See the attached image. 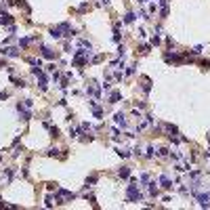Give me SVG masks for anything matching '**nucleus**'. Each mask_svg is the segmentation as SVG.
Wrapping results in <instances>:
<instances>
[{
    "label": "nucleus",
    "instance_id": "nucleus-1",
    "mask_svg": "<svg viewBox=\"0 0 210 210\" xmlns=\"http://www.w3.org/2000/svg\"><path fill=\"white\" fill-rule=\"evenodd\" d=\"M141 197H143V193L139 191V187H137V181H130V185H128V189H126V200L128 202H141Z\"/></svg>",
    "mask_w": 210,
    "mask_h": 210
},
{
    "label": "nucleus",
    "instance_id": "nucleus-2",
    "mask_svg": "<svg viewBox=\"0 0 210 210\" xmlns=\"http://www.w3.org/2000/svg\"><path fill=\"white\" fill-rule=\"evenodd\" d=\"M74 197H76V193H72V191H65V189H59V191H57V197H55V200H57V204H63V200H69V202H72Z\"/></svg>",
    "mask_w": 210,
    "mask_h": 210
},
{
    "label": "nucleus",
    "instance_id": "nucleus-3",
    "mask_svg": "<svg viewBox=\"0 0 210 210\" xmlns=\"http://www.w3.org/2000/svg\"><path fill=\"white\" fill-rule=\"evenodd\" d=\"M17 111H19V116H21V120H25V122H28L30 118H32V111H30V107H25L23 103H19V105H17Z\"/></svg>",
    "mask_w": 210,
    "mask_h": 210
},
{
    "label": "nucleus",
    "instance_id": "nucleus-4",
    "mask_svg": "<svg viewBox=\"0 0 210 210\" xmlns=\"http://www.w3.org/2000/svg\"><path fill=\"white\" fill-rule=\"evenodd\" d=\"M0 53H2V55H7V57H19V48H15V46H4V44H2Z\"/></svg>",
    "mask_w": 210,
    "mask_h": 210
},
{
    "label": "nucleus",
    "instance_id": "nucleus-5",
    "mask_svg": "<svg viewBox=\"0 0 210 210\" xmlns=\"http://www.w3.org/2000/svg\"><path fill=\"white\" fill-rule=\"evenodd\" d=\"M197 202H200L202 208H210V191L208 193H200V196H197Z\"/></svg>",
    "mask_w": 210,
    "mask_h": 210
},
{
    "label": "nucleus",
    "instance_id": "nucleus-6",
    "mask_svg": "<svg viewBox=\"0 0 210 210\" xmlns=\"http://www.w3.org/2000/svg\"><path fill=\"white\" fill-rule=\"evenodd\" d=\"M42 57H46V59H57V53L55 51H51V48H48V46H42Z\"/></svg>",
    "mask_w": 210,
    "mask_h": 210
},
{
    "label": "nucleus",
    "instance_id": "nucleus-7",
    "mask_svg": "<svg viewBox=\"0 0 210 210\" xmlns=\"http://www.w3.org/2000/svg\"><path fill=\"white\" fill-rule=\"evenodd\" d=\"M36 40H38V36H32V38H21V40H19V46L25 48V46H30V42H36Z\"/></svg>",
    "mask_w": 210,
    "mask_h": 210
},
{
    "label": "nucleus",
    "instance_id": "nucleus-8",
    "mask_svg": "<svg viewBox=\"0 0 210 210\" xmlns=\"http://www.w3.org/2000/svg\"><path fill=\"white\" fill-rule=\"evenodd\" d=\"M114 120H116V124H118V126H126V116H124V114H116V116H114Z\"/></svg>",
    "mask_w": 210,
    "mask_h": 210
},
{
    "label": "nucleus",
    "instance_id": "nucleus-9",
    "mask_svg": "<svg viewBox=\"0 0 210 210\" xmlns=\"http://www.w3.org/2000/svg\"><path fill=\"white\" fill-rule=\"evenodd\" d=\"M120 99H122V93H120V90H114V93L109 95V103H118Z\"/></svg>",
    "mask_w": 210,
    "mask_h": 210
},
{
    "label": "nucleus",
    "instance_id": "nucleus-10",
    "mask_svg": "<svg viewBox=\"0 0 210 210\" xmlns=\"http://www.w3.org/2000/svg\"><path fill=\"white\" fill-rule=\"evenodd\" d=\"M86 93H88V95H93V97H99V88L95 86V82H90V84H88V88H86Z\"/></svg>",
    "mask_w": 210,
    "mask_h": 210
},
{
    "label": "nucleus",
    "instance_id": "nucleus-11",
    "mask_svg": "<svg viewBox=\"0 0 210 210\" xmlns=\"http://www.w3.org/2000/svg\"><path fill=\"white\" fill-rule=\"evenodd\" d=\"M160 183H162V187H164V189H170V187H172V183H170V179H168L166 174L160 176Z\"/></svg>",
    "mask_w": 210,
    "mask_h": 210
},
{
    "label": "nucleus",
    "instance_id": "nucleus-12",
    "mask_svg": "<svg viewBox=\"0 0 210 210\" xmlns=\"http://www.w3.org/2000/svg\"><path fill=\"white\" fill-rule=\"evenodd\" d=\"M118 174H120L122 179H128V176H130V168H128V166H122V168L118 170Z\"/></svg>",
    "mask_w": 210,
    "mask_h": 210
},
{
    "label": "nucleus",
    "instance_id": "nucleus-13",
    "mask_svg": "<svg viewBox=\"0 0 210 210\" xmlns=\"http://www.w3.org/2000/svg\"><path fill=\"white\" fill-rule=\"evenodd\" d=\"M149 90H151V80L143 78V93H149Z\"/></svg>",
    "mask_w": 210,
    "mask_h": 210
},
{
    "label": "nucleus",
    "instance_id": "nucleus-14",
    "mask_svg": "<svg viewBox=\"0 0 210 210\" xmlns=\"http://www.w3.org/2000/svg\"><path fill=\"white\" fill-rule=\"evenodd\" d=\"M134 19H137V15H134V13H126L124 15V23H132Z\"/></svg>",
    "mask_w": 210,
    "mask_h": 210
},
{
    "label": "nucleus",
    "instance_id": "nucleus-15",
    "mask_svg": "<svg viewBox=\"0 0 210 210\" xmlns=\"http://www.w3.org/2000/svg\"><path fill=\"white\" fill-rule=\"evenodd\" d=\"M149 196H158V187H155V183H149Z\"/></svg>",
    "mask_w": 210,
    "mask_h": 210
},
{
    "label": "nucleus",
    "instance_id": "nucleus-16",
    "mask_svg": "<svg viewBox=\"0 0 210 210\" xmlns=\"http://www.w3.org/2000/svg\"><path fill=\"white\" fill-rule=\"evenodd\" d=\"M51 36H53V38H61V30H59V28H51Z\"/></svg>",
    "mask_w": 210,
    "mask_h": 210
},
{
    "label": "nucleus",
    "instance_id": "nucleus-17",
    "mask_svg": "<svg viewBox=\"0 0 210 210\" xmlns=\"http://www.w3.org/2000/svg\"><path fill=\"white\" fill-rule=\"evenodd\" d=\"M158 155H160V158H166V155H168V147H162L158 151Z\"/></svg>",
    "mask_w": 210,
    "mask_h": 210
},
{
    "label": "nucleus",
    "instance_id": "nucleus-18",
    "mask_svg": "<svg viewBox=\"0 0 210 210\" xmlns=\"http://www.w3.org/2000/svg\"><path fill=\"white\" fill-rule=\"evenodd\" d=\"M118 155H122V158H128L130 151H126V149H118Z\"/></svg>",
    "mask_w": 210,
    "mask_h": 210
},
{
    "label": "nucleus",
    "instance_id": "nucleus-19",
    "mask_svg": "<svg viewBox=\"0 0 210 210\" xmlns=\"http://www.w3.org/2000/svg\"><path fill=\"white\" fill-rule=\"evenodd\" d=\"M160 15H162V17H166V15H168V4H164V7H162V11H160Z\"/></svg>",
    "mask_w": 210,
    "mask_h": 210
},
{
    "label": "nucleus",
    "instance_id": "nucleus-20",
    "mask_svg": "<svg viewBox=\"0 0 210 210\" xmlns=\"http://www.w3.org/2000/svg\"><path fill=\"white\" fill-rule=\"evenodd\" d=\"M59 134V128L57 126H51V137H57Z\"/></svg>",
    "mask_w": 210,
    "mask_h": 210
},
{
    "label": "nucleus",
    "instance_id": "nucleus-21",
    "mask_svg": "<svg viewBox=\"0 0 210 210\" xmlns=\"http://www.w3.org/2000/svg\"><path fill=\"white\" fill-rule=\"evenodd\" d=\"M147 158H153V147H151V145L147 147Z\"/></svg>",
    "mask_w": 210,
    "mask_h": 210
},
{
    "label": "nucleus",
    "instance_id": "nucleus-22",
    "mask_svg": "<svg viewBox=\"0 0 210 210\" xmlns=\"http://www.w3.org/2000/svg\"><path fill=\"white\" fill-rule=\"evenodd\" d=\"M191 53H193V55H200V53H202V46H196V48H193Z\"/></svg>",
    "mask_w": 210,
    "mask_h": 210
},
{
    "label": "nucleus",
    "instance_id": "nucleus-23",
    "mask_svg": "<svg viewBox=\"0 0 210 210\" xmlns=\"http://www.w3.org/2000/svg\"><path fill=\"white\" fill-rule=\"evenodd\" d=\"M151 44H153V46L160 44V38H158V36H153V38H151Z\"/></svg>",
    "mask_w": 210,
    "mask_h": 210
},
{
    "label": "nucleus",
    "instance_id": "nucleus-24",
    "mask_svg": "<svg viewBox=\"0 0 210 210\" xmlns=\"http://www.w3.org/2000/svg\"><path fill=\"white\" fill-rule=\"evenodd\" d=\"M126 74H128V76H132V74H134V65L128 67V69H126Z\"/></svg>",
    "mask_w": 210,
    "mask_h": 210
},
{
    "label": "nucleus",
    "instance_id": "nucleus-25",
    "mask_svg": "<svg viewBox=\"0 0 210 210\" xmlns=\"http://www.w3.org/2000/svg\"><path fill=\"white\" fill-rule=\"evenodd\" d=\"M202 63V67H210V61H208V59H204V61H200Z\"/></svg>",
    "mask_w": 210,
    "mask_h": 210
},
{
    "label": "nucleus",
    "instance_id": "nucleus-26",
    "mask_svg": "<svg viewBox=\"0 0 210 210\" xmlns=\"http://www.w3.org/2000/svg\"><path fill=\"white\" fill-rule=\"evenodd\" d=\"M141 181L143 183H149V174H141Z\"/></svg>",
    "mask_w": 210,
    "mask_h": 210
},
{
    "label": "nucleus",
    "instance_id": "nucleus-27",
    "mask_svg": "<svg viewBox=\"0 0 210 210\" xmlns=\"http://www.w3.org/2000/svg\"><path fill=\"white\" fill-rule=\"evenodd\" d=\"M7 97H9L7 93H0V99H7Z\"/></svg>",
    "mask_w": 210,
    "mask_h": 210
},
{
    "label": "nucleus",
    "instance_id": "nucleus-28",
    "mask_svg": "<svg viewBox=\"0 0 210 210\" xmlns=\"http://www.w3.org/2000/svg\"><path fill=\"white\" fill-rule=\"evenodd\" d=\"M139 2H147V0H139Z\"/></svg>",
    "mask_w": 210,
    "mask_h": 210
}]
</instances>
